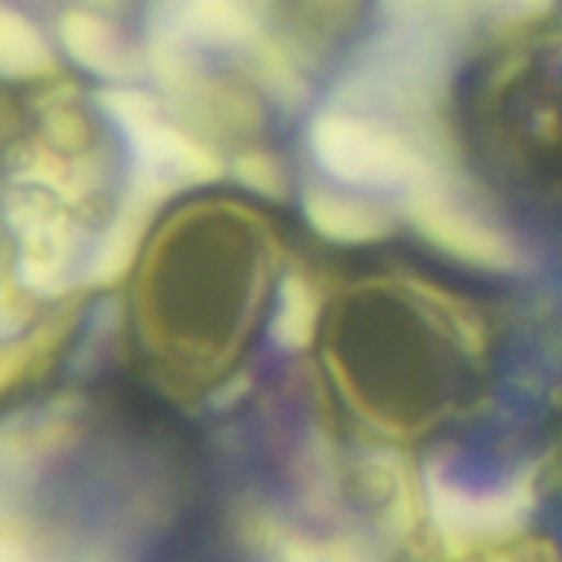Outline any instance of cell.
<instances>
[{
	"mask_svg": "<svg viewBox=\"0 0 562 562\" xmlns=\"http://www.w3.org/2000/svg\"><path fill=\"white\" fill-rule=\"evenodd\" d=\"M313 148H316L323 168L349 184L382 188V184L408 181L418 171L415 155L398 138H392L366 122H352V119H339V115H326L316 122Z\"/></svg>",
	"mask_w": 562,
	"mask_h": 562,
	"instance_id": "6da1fadb",
	"label": "cell"
},
{
	"mask_svg": "<svg viewBox=\"0 0 562 562\" xmlns=\"http://www.w3.org/2000/svg\"><path fill=\"white\" fill-rule=\"evenodd\" d=\"M527 510L520 494H471L448 481H431V514L451 537H487L510 530Z\"/></svg>",
	"mask_w": 562,
	"mask_h": 562,
	"instance_id": "7a4b0ae2",
	"label": "cell"
},
{
	"mask_svg": "<svg viewBox=\"0 0 562 562\" xmlns=\"http://www.w3.org/2000/svg\"><path fill=\"white\" fill-rule=\"evenodd\" d=\"M412 217L438 247H445L448 254H454L461 260H471L481 267H507L510 263V247L494 231L481 227L477 221L454 211L441 198H418L412 204Z\"/></svg>",
	"mask_w": 562,
	"mask_h": 562,
	"instance_id": "3957f363",
	"label": "cell"
},
{
	"mask_svg": "<svg viewBox=\"0 0 562 562\" xmlns=\"http://www.w3.org/2000/svg\"><path fill=\"white\" fill-rule=\"evenodd\" d=\"M306 217L319 234L333 240H346V244L372 240L382 231V221L372 207L342 194H329V191H313L306 198Z\"/></svg>",
	"mask_w": 562,
	"mask_h": 562,
	"instance_id": "277c9868",
	"label": "cell"
},
{
	"mask_svg": "<svg viewBox=\"0 0 562 562\" xmlns=\"http://www.w3.org/2000/svg\"><path fill=\"white\" fill-rule=\"evenodd\" d=\"M316 326V300L310 293V286L296 277H290L283 283V296H280V310L273 319V339L286 349H300L310 342Z\"/></svg>",
	"mask_w": 562,
	"mask_h": 562,
	"instance_id": "5b68a950",
	"label": "cell"
},
{
	"mask_svg": "<svg viewBox=\"0 0 562 562\" xmlns=\"http://www.w3.org/2000/svg\"><path fill=\"white\" fill-rule=\"evenodd\" d=\"M66 43L76 49V56H82L86 63H92L99 69H109L112 59H115L109 33L99 23H89L86 16H72L66 23Z\"/></svg>",
	"mask_w": 562,
	"mask_h": 562,
	"instance_id": "8992f818",
	"label": "cell"
},
{
	"mask_svg": "<svg viewBox=\"0 0 562 562\" xmlns=\"http://www.w3.org/2000/svg\"><path fill=\"white\" fill-rule=\"evenodd\" d=\"M290 562H362L356 553L333 550V547H293Z\"/></svg>",
	"mask_w": 562,
	"mask_h": 562,
	"instance_id": "52a82bcc",
	"label": "cell"
}]
</instances>
